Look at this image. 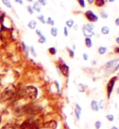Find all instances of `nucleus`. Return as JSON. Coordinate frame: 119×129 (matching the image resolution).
<instances>
[{
  "instance_id": "9",
  "label": "nucleus",
  "mask_w": 119,
  "mask_h": 129,
  "mask_svg": "<svg viewBox=\"0 0 119 129\" xmlns=\"http://www.w3.org/2000/svg\"><path fill=\"white\" fill-rule=\"evenodd\" d=\"M107 0H94V5L97 8H103L106 5Z\"/></svg>"
},
{
  "instance_id": "25",
  "label": "nucleus",
  "mask_w": 119,
  "mask_h": 129,
  "mask_svg": "<svg viewBox=\"0 0 119 129\" xmlns=\"http://www.w3.org/2000/svg\"><path fill=\"white\" fill-rule=\"evenodd\" d=\"M76 1H77L79 7H81L82 9L86 8V1H85V0H76Z\"/></svg>"
},
{
  "instance_id": "3",
  "label": "nucleus",
  "mask_w": 119,
  "mask_h": 129,
  "mask_svg": "<svg viewBox=\"0 0 119 129\" xmlns=\"http://www.w3.org/2000/svg\"><path fill=\"white\" fill-rule=\"evenodd\" d=\"M57 68L60 69V72H61L64 77H66V78L69 77V74H70V68H69V66L63 61V59L61 58V57L59 58V64Z\"/></svg>"
},
{
  "instance_id": "42",
  "label": "nucleus",
  "mask_w": 119,
  "mask_h": 129,
  "mask_svg": "<svg viewBox=\"0 0 119 129\" xmlns=\"http://www.w3.org/2000/svg\"><path fill=\"white\" fill-rule=\"evenodd\" d=\"M36 34H37V35L39 36V37H41V36H43V34H42V33L40 32V31H39V30H36Z\"/></svg>"
},
{
  "instance_id": "49",
  "label": "nucleus",
  "mask_w": 119,
  "mask_h": 129,
  "mask_svg": "<svg viewBox=\"0 0 119 129\" xmlns=\"http://www.w3.org/2000/svg\"><path fill=\"white\" fill-rule=\"evenodd\" d=\"M116 93H117V94H119V87L117 88V90H116Z\"/></svg>"
},
{
  "instance_id": "41",
  "label": "nucleus",
  "mask_w": 119,
  "mask_h": 129,
  "mask_svg": "<svg viewBox=\"0 0 119 129\" xmlns=\"http://www.w3.org/2000/svg\"><path fill=\"white\" fill-rule=\"evenodd\" d=\"M87 3L89 4V5H93L94 4V0H87Z\"/></svg>"
},
{
  "instance_id": "1",
  "label": "nucleus",
  "mask_w": 119,
  "mask_h": 129,
  "mask_svg": "<svg viewBox=\"0 0 119 129\" xmlns=\"http://www.w3.org/2000/svg\"><path fill=\"white\" fill-rule=\"evenodd\" d=\"M16 94V88L14 85H10L9 87L5 89L2 94H1V100L2 101H7V100L10 99L11 97L14 96V94Z\"/></svg>"
},
{
  "instance_id": "51",
  "label": "nucleus",
  "mask_w": 119,
  "mask_h": 129,
  "mask_svg": "<svg viewBox=\"0 0 119 129\" xmlns=\"http://www.w3.org/2000/svg\"><path fill=\"white\" fill-rule=\"evenodd\" d=\"M1 120H2V118H1V116H0V123H1Z\"/></svg>"
},
{
  "instance_id": "46",
  "label": "nucleus",
  "mask_w": 119,
  "mask_h": 129,
  "mask_svg": "<svg viewBox=\"0 0 119 129\" xmlns=\"http://www.w3.org/2000/svg\"><path fill=\"white\" fill-rule=\"evenodd\" d=\"M110 129H119V128L117 127V126H112V127H111Z\"/></svg>"
},
{
  "instance_id": "45",
  "label": "nucleus",
  "mask_w": 119,
  "mask_h": 129,
  "mask_svg": "<svg viewBox=\"0 0 119 129\" xmlns=\"http://www.w3.org/2000/svg\"><path fill=\"white\" fill-rule=\"evenodd\" d=\"M75 49H76V46L74 44V45H73V47H72V50H73V51H75Z\"/></svg>"
},
{
  "instance_id": "22",
  "label": "nucleus",
  "mask_w": 119,
  "mask_h": 129,
  "mask_svg": "<svg viewBox=\"0 0 119 129\" xmlns=\"http://www.w3.org/2000/svg\"><path fill=\"white\" fill-rule=\"evenodd\" d=\"M81 112H82V110H78V109H74V115H75V117H76V120L80 119Z\"/></svg>"
},
{
  "instance_id": "19",
  "label": "nucleus",
  "mask_w": 119,
  "mask_h": 129,
  "mask_svg": "<svg viewBox=\"0 0 119 129\" xmlns=\"http://www.w3.org/2000/svg\"><path fill=\"white\" fill-rule=\"evenodd\" d=\"M48 52H49V54L51 55H56V53H57V49L55 48V47H50V48H48Z\"/></svg>"
},
{
  "instance_id": "23",
  "label": "nucleus",
  "mask_w": 119,
  "mask_h": 129,
  "mask_svg": "<svg viewBox=\"0 0 119 129\" xmlns=\"http://www.w3.org/2000/svg\"><path fill=\"white\" fill-rule=\"evenodd\" d=\"M98 103H99V108H100V110H104V109H105V105H106V104H105V101H104L103 99H101L100 102H98Z\"/></svg>"
},
{
  "instance_id": "16",
  "label": "nucleus",
  "mask_w": 119,
  "mask_h": 129,
  "mask_svg": "<svg viewBox=\"0 0 119 129\" xmlns=\"http://www.w3.org/2000/svg\"><path fill=\"white\" fill-rule=\"evenodd\" d=\"M50 34H51L52 37L56 38V37L58 36V28L55 27V26H52L51 29H50Z\"/></svg>"
},
{
  "instance_id": "8",
  "label": "nucleus",
  "mask_w": 119,
  "mask_h": 129,
  "mask_svg": "<svg viewBox=\"0 0 119 129\" xmlns=\"http://www.w3.org/2000/svg\"><path fill=\"white\" fill-rule=\"evenodd\" d=\"M44 126L48 129H56L58 127V123H57V121H55V120H50V121L47 122V123L44 124Z\"/></svg>"
},
{
  "instance_id": "39",
  "label": "nucleus",
  "mask_w": 119,
  "mask_h": 129,
  "mask_svg": "<svg viewBox=\"0 0 119 129\" xmlns=\"http://www.w3.org/2000/svg\"><path fill=\"white\" fill-rule=\"evenodd\" d=\"M114 23H115L116 26H119V17L115 19V21H114Z\"/></svg>"
},
{
  "instance_id": "21",
  "label": "nucleus",
  "mask_w": 119,
  "mask_h": 129,
  "mask_svg": "<svg viewBox=\"0 0 119 129\" xmlns=\"http://www.w3.org/2000/svg\"><path fill=\"white\" fill-rule=\"evenodd\" d=\"M66 50H67V52H68V54H69V56H70L71 58H74V51H73V50H72L71 48H69V47H67Z\"/></svg>"
},
{
  "instance_id": "10",
  "label": "nucleus",
  "mask_w": 119,
  "mask_h": 129,
  "mask_svg": "<svg viewBox=\"0 0 119 129\" xmlns=\"http://www.w3.org/2000/svg\"><path fill=\"white\" fill-rule=\"evenodd\" d=\"M90 108L93 111H99L100 110V108H99V103L97 102L96 100H92L91 103H90Z\"/></svg>"
},
{
  "instance_id": "11",
  "label": "nucleus",
  "mask_w": 119,
  "mask_h": 129,
  "mask_svg": "<svg viewBox=\"0 0 119 129\" xmlns=\"http://www.w3.org/2000/svg\"><path fill=\"white\" fill-rule=\"evenodd\" d=\"M1 129H21V127L14 123H7L6 125H4Z\"/></svg>"
},
{
  "instance_id": "5",
  "label": "nucleus",
  "mask_w": 119,
  "mask_h": 129,
  "mask_svg": "<svg viewBox=\"0 0 119 129\" xmlns=\"http://www.w3.org/2000/svg\"><path fill=\"white\" fill-rule=\"evenodd\" d=\"M84 16L87 20V22H89L91 23H96V22H98V20H99V16L97 14H95L91 10H86L85 13H84Z\"/></svg>"
},
{
  "instance_id": "50",
  "label": "nucleus",
  "mask_w": 119,
  "mask_h": 129,
  "mask_svg": "<svg viewBox=\"0 0 119 129\" xmlns=\"http://www.w3.org/2000/svg\"><path fill=\"white\" fill-rule=\"evenodd\" d=\"M27 1H29V2H33V0H27Z\"/></svg>"
},
{
  "instance_id": "35",
  "label": "nucleus",
  "mask_w": 119,
  "mask_h": 129,
  "mask_svg": "<svg viewBox=\"0 0 119 129\" xmlns=\"http://www.w3.org/2000/svg\"><path fill=\"white\" fill-rule=\"evenodd\" d=\"M119 69V58H118V61H117V63H116L115 67H114V68L113 69V71L112 72H115V71H117Z\"/></svg>"
},
{
  "instance_id": "47",
  "label": "nucleus",
  "mask_w": 119,
  "mask_h": 129,
  "mask_svg": "<svg viewBox=\"0 0 119 129\" xmlns=\"http://www.w3.org/2000/svg\"><path fill=\"white\" fill-rule=\"evenodd\" d=\"M107 1H108V2H111V3H113V2H114L115 0H107Z\"/></svg>"
},
{
  "instance_id": "40",
  "label": "nucleus",
  "mask_w": 119,
  "mask_h": 129,
  "mask_svg": "<svg viewBox=\"0 0 119 129\" xmlns=\"http://www.w3.org/2000/svg\"><path fill=\"white\" fill-rule=\"evenodd\" d=\"M75 109H78V110H82V108L80 107V105L78 103H76L75 104Z\"/></svg>"
},
{
  "instance_id": "4",
  "label": "nucleus",
  "mask_w": 119,
  "mask_h": 129,
  "mask_svg": "<svg viewBox=\"0 0 119 129\" xmlns=\"http://www.w3.org/2000/svg\"><path fill=\"white\" fill-rule=\"evenodd\" d=\"M117 80H118V76H113V77L111 78L109 81H108V82H107L106 94H107V98H108V99L111 97V94L113 93V88H114V85H115V82Z\"/></svg>"
},
{
  "instance_id": "33",
  "label": "nucleus",
  "mask_w": 119,
  "mask_h": 129,
  "mask_svg": "<svg viewBox=\"0 0 119 129\" xmlns=\"http://www.w3.org/2000/svg\"><path fill=\"white\" fill-rule=\"evenodd\" d=\"M30 51H31V53H32L35 57H36V56H37V54H36V50H35V48H34V47H31V48H30Z\"/></svg>"
},
{
  "instance_id": "38",
  "label": "nucleus",
  "mask_w": 119,
  "mask_h": 129,
  "mask_svg": "<svg viewBox=\"0 0 119 129\" xmlns=\"http://www.w3.org/2000/svg\"><path fill=\"white\" fill-rule=\"evenodd\" d=\"M83 59L85 60V61H87L88 60V55H87V53H83Z\"/></svg>"
},
{
  "instance_id": "2",
  "label": "nucleus",
  "mask_w": 119,
  "mask_h": 129,
  "mask_svg": "<svg viewBox=\"0 0 119 129\" xmlns=\"http://www.w3.org/2000/svg\"><path fill=\"white\" fill-rule=\"evenodd\" d=\"M38 95V90L37 88L33 86V85H29L25 88L24 90V96H26L29 99H36Z\"/></svg>"
},
{
  "instance_id": "43",
  "label": "nucleus",
  "mask_w": 119,
  "mask_h": 129,
  "mask_svg": "<svg viewBox=\"0 0 119 129\" xmlns=\"http://www.w3.org/2000/svg\"><path fill=\"white\" fill-rule=\"evenodd\" d=\"M17 3H19V4H21V5H23V0H15Z\"/></svg>"
},
{
  "instance_id": "31",
  "label": "nucleus",
  "mask_w": 119,
  "mask_h": 129,
  "mask_svg": "<svg viewBox=\"0 0 119 129\" xmlns=\"http://www.w3.org/2000/svg\"><path fill=\"white\" fill-rule=\"evenodd\" d=\"M37 2H38L41 6H46V5L48 4V1H47V0H37Z\"/></svg>"
},
{
  "instance_id": "7",
  "label": "nucleus",
  "mask_w": 119,
  "mask_h": 129,
  "mask_svg": "<svg viewBox=\"0 0 119 129\" xmlns=\"http://www.w3.org/2000/svg\"><path fill=\"white\" fill-rule=\"evenodd\" d=\"M82 32H83V35L85 36L86 38H90V39H91V37H93V36L95 35L94 30H90L86 24H84V25L82 26Z\"/></svg>"
},
{
  "instance_id": "48",
  "label": "nucleus",
  "mask_w": 119,
  "mask_h": 129,
  "mask_svg": "<svg viewBox=\"0 0 119 129\" xmlns=\"http://www.w3.org/2000/svg\"><path fill=\"white\" fill-rule=\"evenodd\" d=\"M97 64V62L95 61V60H94V61L92 62V64Z\"/></svg>"
},
{
  "instance_id": "52",
  "label": "nucleus",
  "mask_w": 119,
  "mask_h": 129,
  "mask_svg": "<svg viewBox=\"0 0 119 129\" xmlns=\"http://www.w3.org/2000/svg\"><path fill=\"white\" fill-rule=\"evenodd\" d=\"M118 37H119V32H118Z\"/></svg>"
},
{
  "instance_id": "28",
  "label": "nucleus",
  "mask_w": 119,
  "mask_h": 129,
  "mask_svg": "<svg viewBox=\"0 0 119 129\" xmlns=\"http://www.w3.org/2000/svg\"><path fill=\"white\" fill-rule=\"evenodd\" d=\"M106 119L108 120L109 122H113V121H114V116H113V114H107Z\"/></svg>"
},
{
  "instance_id": "6",
  "label": "nucleus",
  "mask_w": 119,
  "mask_h": 129,
  "mask_svg": "<svg viewBox=\"0 0 119 129\" xmlns=\"http://www.w3.org/2000/svg\"><path fill=\"white\" fill-rule=\"evenodd\" d=\"M117 61H118V58H115V59H113V60H111V61H109L108 63H106V64H104V69L107 71V72H112L113 71V69L114 68V67H115L116 63H117Z\"/></svg>"
},
{
  "instance_id": "29",
  "label": "nucleus",
  "mask_w": 119,
  "mask_h": 129,
  "mask_svg": "<svg viewBox=\"0 0 119 129\" xmlns=\"http://www.w3.org/2000/svg\"><path fill=\"white\" fill-rule=\"evenodd\" d=\"M2 2H3L4 5H6L8 8H11V3L10 2V0H2Z\"/></svg>"
},
{
  "instance_id": "17",
  "label": "nucleus",
  "mask_w": 119,
  "mask_h": 129,
  "mask_svg": "<svg viewBox=\"0 0 119 129\" xmlns=\"http://www.w3.org/2000/svg\"><path fill=\"white\" fill-rule=\"evenodd\" d=\"M28 27H29L30 29H36V22L35 20H32V21H30L29 23H28Z\"/></svg>"
},
{
  "instance_id": "26",
  "label": "nucleus",
  "mask_w": 119,
  "mask_h": 129,
  "mask_svg": "<svg viewBox=\"0 0 119 129\" xmlns=\"http://www.w3.org/2000/svg\"><path fill=\"white\" fill-rule=\"evenodd\" d=\"M46 41H47V39H46V37L44 35L41 36V37H39V39H38V42H39V43H41V44H44Z\"/></svg>"
},
{
  "instance_id": "37",
  "label": "nucleus",
  "mask_w": 119,
  "mask_h": 129,
  "mask_svg": "<svg viewBox=\"0 0 119 129\" xmlns=\"http://www.w3.org/2000/svg\"><path fill=\"white\" fill-rule=\"evenodd\" d=\"M113 53L119 54V46H115V47L113 48Z\"/></svg>"
},
{
  "instance_id": "36",
  "label": "nucleus",
  "mask_w": 119,
  "mask_h": 129,
  "mask_svg": "<svg viewBox=\"0 0 119 129\" xmlns=\"http://www.w3.org/2000/svg\"><path fill=\"white\" fill-rule=\"evenodd\" d=\"M27 10L30 14H33L34 13V10H33V7L32 6H27Z\"/></svg>"
},
{
  "instance_id": "44",
  "label": "nucleus",
  "mask_w": 119,
  "mask_h": 129,
  "mask_svg": "<svg viewBox=\"0 0 119 129\" xmlns=\"http://www.w3.org/2000/svg\"><path fill=\"white\" fill-rule=\"evenodd\" d=\"M115 42H116V44H118V46H119V37H117L115 39Z\"/></svg>"
},
{
  "instance_id": "12",
  "label": "nucleus",
  "mask_w": 119,
  "mask_h": 129,
  "mask_svg": "<svg viewBox=\"0 0 119 129\" xmlns=\"http://www.w3.org/2000/svg\"><path fill=\"white\" fill-rule=\"evenodd\" d=\"M85 45H86V47L88 49L92 48V46H93L92 39H90V38H86V39H85Z\"/></svg>"
},
{
  "instance_id": "14",
  "label": "nucleus",
  "mask_w": 119,
  "mask_h": 129,
  "mask_svg": "<svg viewBox=\"0 0 119 129\" xmlns=\"http://www.w3.org/2000/svg\"><path fill=\"white\" fill-rule=\"evenodd\" d=\"M33 10H36L37 12H40L41 11V10H42V7H41V5L36 1V2H35L34 3V6H33Z\"/></svg>"
},
{
  "instance_id": "15",
  "label": "nucleus",
  "mask_w": 119,
  "mask_h": 129,
  "mask_svg": "<svg viewBox=\"0 0 119 129\" xmlns=\"http://www.w3.org/2000/svg\"><path fill=\"white\" fill-rule=\"evenodd\" d=\"M100 32H101V34H103V35H108V34L110 33L109 26H107V25L102 26L101 29H100Z\"/></svg>"
},
{
  "instance_id": "18",
  "label": "nucleus",
  "mask_w": 119,
  "mask_h": 129,
  "mask_svg": "<svg viewBox=\"0 0 119 129\" xmlns=\"http://www.w3.org/2000/svg\"><path fill=\"white\" fill-rule=\"evenodd\" d=\"M65 23H66V27H67V28H72V27L74 25V20H72V19L67 20Z\"/></svg>"
},
{
  "instance_id": "32",
  "label": "nucleus",
  "mask_w": 119,
  "mask_h": 129,
  "mask_svg": "<svg viewBox=\"0 0 119 129\" xmlns=\"http://www.w3.org/2000/svg\"><path fill=\"white\" fill-rule=\"evenodd\" d=\"M78 90H79V92H85V86L81 83L78 84Z\"/></svg>"
},
{
  "instance_id": "20",
  "label": "nucleus",
  "mask_w": 119,
  "mask_h": 129,
  "mask_svg": "<svg viewBox=\"0 0 119 129\" xmlns=\"http://www.w3.org/2000/svg\"><path fill=\"white\" fill-rule=\"evenodd\" d=\"M100 16L102 18V19H107L108 17H109V15H108V13L105 11V10H100Z\"/></svg>"
},
{
  "instance_id": "27",
  "label": "nucleus",
  "mask_w": 119,
  "mask_h": 129,
  "mask_svg": "<svg viewBox=\"0 0 119 129\" xmlns=\"http://www.w3.org/2000/svg\"><path fill=\"white\" fill-rule=\"evenodd\" d=\"M37 19H38L42 23H44V24H45V23H47V21H46L44 15H39V16L37 17Z\"/></svg>"
},
{
  "instance_id": "24",
  "label": "nucleus",
  "mask_w": 119,
  "mask_h": 129,
  "mask_svg": "<svg viewBox=\"0 0 119 129\" xmlns=\"http://www.w3.org/2000/svg\"><path fill=\"white\" fill-rule=\"evenodd\" d=\"M46 21H47V23H48V24H49V25H51V26H53L55 24V22H54V20L52 19L51 17H48V19L46 20Z\"/></svg>"
},
{
  "instance_id": "34",
  "label": "nucleus",
  "mask_w": 119,
  "mask_h": 129,
  "mask_svg": "<svg viewBox=\"0 0 119 129\" xmlns=\"http://www.w3.org/2000/svg\"><path fill=\"white\" fill-rule=\"evenodd\" d=\"M63 35H64L65 37H68V36H69V31H68V28L66 26H64V28H63Z\"/></svg>"
},
{
  "instance_id": "30",
  "label": "nucleus",
  "mask_w": 119,
  "mask_h": 129,
  "mask_svg": "<svg viewBox=\"0 0 119 129\" xmlns=\"http://www.w3.org/2000/svg\"><path fill=\"white\" fill-rule=\"evenodd\" d=\"M94 125H95V128L96 129H100V127H101V122L100 121H97Z\"/></svg>"
},
{
  "instance_id": "13",
  "label": "nucleus",
  "mask_w": 119,
  "mask_h": 129,
  "mask_svg": "<svg viewBox=\"0 0 119 129\" xmlns=\"http://www.w3.org/2000/svg\"><path fill=\"white\" fill-rule=\"evenodd\" d=\"M107 52V47L105 46H100L98 48V53L100 55H104Z\"/></svg>"
}]
</instances>
